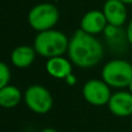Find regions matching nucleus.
I'll list each match as a JSON object with an SVG mask.
<instances>
[{
	"label": "nucleus",
	"instance_id": "f03ea898",
	"mask_svg": "<svg viewBox=\"0 0 132 132\" xmlns=\"http://www.w3.org/2000/svg\"><path fill=\"white\" fill-rule=\"evenodd\" d=\"M70 41L59 30L49 29L37 34L34 41V48L37 55L45 58L63 56L68 50Z\"/></svg>",
	"mask_w": 132,
	"mask_h": 132
},
{
	"label": "nucleus",
	"instance_id": "f257e3e1",
	"mask_svg": "<svg viewBox=\"0 0 132 132\" xmlns=\"http://www.w3.org/2000/svg\"><path fill=\"white\" fill-rule=\"evenodd\" d=\"M68 57L75 66L89 68L97 65L103 58V46L94 35L78 29L68 44Z\"/></svg>",
	"mask_w": 132,
	"mask_h": 132
},
{
	"label": "nucleus",
	"instance_id": "0eeeda50",
	"mask_svg": "<svg viewBox=\"0 0 132 132\" xmlns=\"http://www.w3.org/2000/svg\"><path fill=\"white\" fill-rule=\"evenodd\" d=\"M108 26V21L104 13L102 11L93 9L87 12L81 19L80 22V29L88 32L90 35H96L103 32Z\"/></svg>",
	"mask_w": 132,
	"mask_h": 132
},
{
	"label": "nucleus",
	"instance_id": "9b49d317",
	"mask_svg": "<svg viewBox=\"0 0 132 132\" xmlns=\"http://www.w3.org/2000/svg\"><path fill=\"white\" fill-rule=\"evenodd\" d=\"M35 48L28 45H20L13 50L11 55V60L14 66L19 68H26L32 64L36 57Z\"/></svg>",
	"mask_w": 132,
	"mask_h": 132
},
{
	"label": "nucleus",
	"instance_id": "4468645a",
	"mask_svg": "<svg viewBox=\"0 0 132 132\" xmlns=\"http://www.w3.org/2000/svg\"><path fill=\"white\" fill-rule=\"evenodd\" d=\"M126 39L132 45V20L130 21V23L128 26V29H126Z\"/></svg>",
	"mask_w": 132,
	"mask_h": 132
},
{
	"label": "nucleus",
	"instance_id": "6e6552de",
	"mask_svg": "<svg viewBox=\"0 0 132 132\" xmlns=\"http://www.w3.org/2000/svg\"><path fill=\"white\" fill-rule=\"evenodd\" d=\"M108 108L117 117L132 115V94L130 92H117L112 94L108 102Z\"/></svg>",
	"mask_w": 132,
	"mask_h": 132
},
{
	"label": "nucleus",
	"instance_id": "f8f14e48",
	"mask_svg": "<svg viewBox=\"0 0 132 132\" xmlns=\"http://www.w3.org/2000/svg\"><path fill=\"white\" fill-rule=\"evenodd\" d=\"M22 94L20 89L15 86L7 85L6 87L0 88V105L6 109L15 108L22 100Z\"/></svg>",
	"mask_w": 132,
	"mask_h": 132
},
{
	"label": "nucleus",
	"instance_id": "7ed1b4c3",
	"mask_svg": "<svg viewBox=\"0 0 132 132\" xmlns=\"http://www.w3.org/2000/svg\"><path fill=\"white\" fill-rule=\"evenodd\" d=\"M59 20V11L52 4L43 2L34 6L28 13V22L34 30L41 32L53 29Z\"/></svg>",
	"mask_w": 132,
	"mask_h": 132
},
{
	"label": "nucleus",
	"instance_id": "20e7f679",
	"mask_svg": "<svg viewBox=\"0 0 132 132\" xmlns=\"http://www.w3.org/2000/svg\"><path fill=\"white\" fill-rule=\"evenodd\" d=\"M102 79L110 87H129L132 81V65L123 59L110 60L102 68Z\"/></svg>",
	"mask_w": 132,
	"mask_h": 132
},
{
	"label": "nucleus",
	"instance_id": "dca6fc26",
	"mask_svg": "<svg viewBox=\"0 0 132 132\" xmlns=\"http://www.w3.org/2000/svg\"><path fill=\"white\" fill-rule=\"evenodd\" d=\"M41 132H57L55 129H51V128H46V129H43Z\"/></svg>",
	"mask_w": 132,
	"mask_h": 132
},
{
	"label": "nucleus",
	"instance_id": "423d86ee",
	"mask_svg": "<svg viewBox=\"0 0 132 132\" xmlns=\"http://www.w3.org/2000/svg\"><path fill=\"white\" fill-rule=\"evenodd\" d=\"M85 100L93 105H104L108 104L111 93H110V86L104 80L93 79L85 84L82 88Z\"/></svg>",
	"mask_w": 132,
	"mask_h": 132
},
{
	"label": "nucleus",
	"instance_id": "a211bd4d",
	"mask_svg": "<svg viewBox=\"0 0 132 132\" xmlns=\"http://www.w3.org/2000/svg\"><path fill=\"white\" fill-rule=\"evenodd\" d=\"M129 89H130V93L132 94V81H131V84L129 85Z\"/></svg>",
	"mask_w": 132,
	"mask_h": 132
},
{
	"label": "nucleus",
	"instance_id": "f3484780",
	"mask_svg": "<svg viewBox=\"0 0 132 132\" xmlns=\"http://www.w3.org/2000/svg\"><path fill=\"white\" fill-rule=\"evenodd\" d=\"M119 1H122L125 5H132V0H119Z\"/></svg>",
	"mask_w": 132,
	"mask_h": 132
},
{
	"label": "nucleus",
	"instance_id": "1a4fd4ad",
	"mask_svg": "<svg viewBox=\"0 0 132 132\" xmlns=\"http://www.w3.org/2000/svg\"><path fill=\"white\" fill-rule=\"evenodd\" d=\"M102 12L107 18L108 24L122 27L126 21L128 12H126L125 4L119 0H107L103 5Z\"/></svg>",
	"mask_w": 132,
	"mask_h": 132
},
{
	"label": "nucleus",
	"instance_id": "2eb2a0df",
	"mask_svg": "<svg viewBox=\"0 0 132 132\" xmlns=\"http://www.w3.org/2000/svg\"><path fill=\"white\" fill-rule=\"evenodd\" d=\"M66 81H67V84H70V85H73V84H75V77H73L72 74L70 75V77H67L66 78Z\"/></svg>",
	"mask_w": 132,
	"mask_h": 132
},
{
	"label": "nucleus",
	"instance_id": "ddd939ff",
	"mask_svg": "<svg viewBox=\"0 0 132 132\" xmlns=\"http://www.w3.org/2000/svg\"><path fill=\"white\" fill-rule=\"evenodd\" d=\"M11 80V70L5 63H0V88L9 85Z\"/></svg>",
	"mask_w": 132,
	"mask_h": 132
},
{
	"label": "nucleus",
	"instance_id": "39448f33",
	"mask_svg": "<svg viewBox=\"0 0 132 132\" xmlns=\"http://www.w3.org/2000/svg\"><path fill=\"white\" fill-rule=\"evenodd\" d=\"M24 102L31 111L36 114H46L52 108L53 100L50 92L41 85H32L24 92Z\"/></svg>",
	"mask_w": 132,
	"mask_h": 132
},
{
	"label": "nucleus",
	"instance_id": "9d476101",
	"mask_svg": "<svg viewBox=\"0 0 132 132\" xmlns=\"http://www.w3.org/2000/svg\"><path fill=\"white\" fill-rule=\"evenodd\" d=\"M45 68L46 72L56 79H66L72 74V64L63 56L49 58Z\"/></svg>",
	"mask_w": 132,
	"mask_h": 132
}]
</instances>
